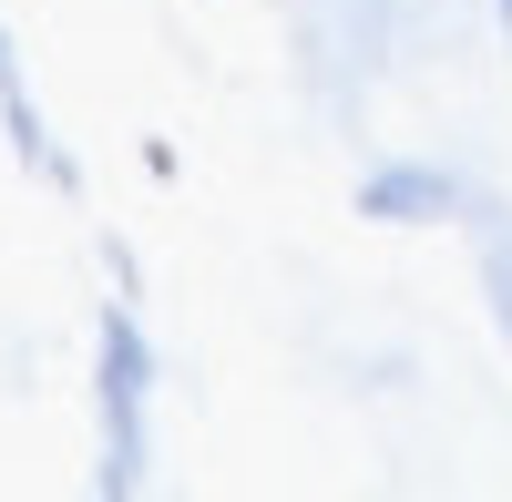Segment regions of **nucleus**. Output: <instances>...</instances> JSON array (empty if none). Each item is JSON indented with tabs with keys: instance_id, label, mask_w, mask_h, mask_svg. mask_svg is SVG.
Segmentation results:
<instances>
[{
	"instance_id": "1",
	"label": "nucleus",
	"mask_w": 512,
	"mask_h": 502,
	"mask_svg": "<svg viewBox=\"0 0 512 502\" xmlns=\"http://www.w3.org/2000/svg\"><path fill=\"white\" fill-rule=\"evenodd\" d=\"M144 400H154V349L134 318H103V492H134L144 482Z\"/></svg>"
},
{
	"instance_id": "2",
	"label": "nucleus",
	"mask_w": 512,
	"mask_h": 502,
	"mask_svg": "<svg viewBox=\"0 0 512 502\" xmlns=\"http://www.w3.org/2000/svg\"><path fill=\"white\" fill-rule=\"evenodd\" d=\"M451 205H472L451 164H369L359 175V216L369 226H431V216H451Z\"/></svg>"
},
{
	"instance_id": "3",
	"label": "nucleus",
	"mask_w": 512,
	"mask_h": 502,
	"mask_svg": "<svg viewBox=\"0 0 512 502\" xmlns=\"http://www.w3.org/2000/svg\"><path fill=\"white\" fill-rule=\"evenodd\" d=\"M472 246H482V287H492V328L512 339V216L492 195H472Z\"/></svg>"
},
{
	"instance_id": "4",
	"label": "nucleus",
	"mask_w": 512,
	"mask_h": 502,
	"mask_svg": "<svg viewBox=\"0 0 512 502\" xmlns=\"http://www.w3.org/2000/svg\"><path fill=\"white\" fill-rule=\"evenodd\" d=\"M492 21H502V31H512V0H492Z\"/></svg>"
}]
</instances>
